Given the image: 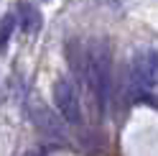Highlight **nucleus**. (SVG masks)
<instances>
[{
	"label": "nucleus",
	"mask_w": 158,
	"mask_h": 156,
	"mask_svg": "<svg viewBox=\"0 0 158 156\" xmlns=\"http://www.w3.org/2000/svg\"><path fill=\"white\" fill-rule=\"evenodd\" d=\"M13 28H15V15L13 13L3 15V21H0V49L8 46V41H10V36H13Z\"/></svg>",
	"instance_id": "obj_6"
},
{
	"label": "nucleus",
	"mask_w": 158,
	"mask_h": 156,
	"mask_svg": "<svg viewBox=\"0 0 158 156\" xmlns=\"http://www.w3.org/2000/svg\"><path fill=\"white\" fill-rule=\"evenodd\" d=\"M41 13L36 11L31 3H21L18 5V26H21V31H26L28 36H33L41 31Z\"/></svg>",
	"instance_id": "obj_5"
},
{
	"label": "nucleus",
	"mask_w": 158,
	"mask_h": 156,
	"mask_svg": "<svg viewBox=\"0 0 158 156\" xmlns=\"http://www.w3.org/2000/svg\"><path fill=\"white\" fill-rule=\"evenodd\" d=\"M54 105H56V113L61 115V120L79 125L82 123V102H79V95H77V87L72 84V80L66 77H59L54 82Z\"/></svg>",
	"instance_id": "obj_3"
},
{
	"label": "nucleus",
	"mask_w": 158,
	"mask_h": 156,
	"mask_svg": "<svg viewBox=\"0 0 158 156\" xmlns=\"http://www.w3.org/2000/svg\"><path fill=\"white\" fill-rule=\"evenodd\" d=\"M84 84L89 90V97L94 100L97 113L105 115L107 105H110V95H112V59L105 41H92V46L87 49Z\"/></svg>",
	"instance_id": "obj_1"
},
{
	"label": "nucleus",
	"mask_w": 158,
	"mask_h": 156,
	"mask_svg": "<svg viewBox=\"0 0 158 156\" xmlns=\"http://www.w3.org/2000/svg\"><path fill=\"white\" fill-rule=\"evenodd\" d=\"M31 120H33V125L44 136H51V138H64V136H66L61 115L54 113L51 108H46V105H41V102L31 108Z\"/></svg>",
	"instance_id": "obj_4"
},
{
	"label": "nucleus",
	"mask_w": 158,
	"mask_h": 156,
	"mask_svg": "<svg viewBox=\"0 0 158 156\" xmlns=\"http://www.w3.org/2000/svg\"><path fill=\"white\" fill-rule=\"evenodd\" d=\"M158 102V49L140 46L130 56V95Z\"/></svg>",
	"instance_id": "obj_2"
}]
</instances>
